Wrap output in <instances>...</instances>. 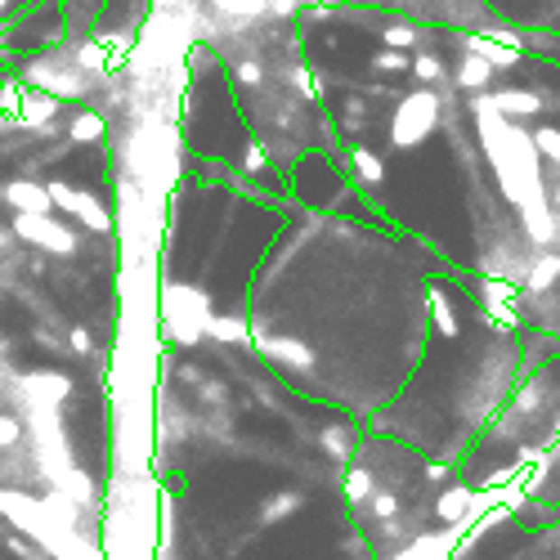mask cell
Segmentation results:
<instances>
[{"instance_id":"1","label":"cell","mask_w":560,"mask_h":560,"mask_svg":"<svg viewBox=\"0 0 560 560\" xmlns=\"http://www.w3.org/2000/svg\"><path fill=\"white\" fill-rule=\"evenodd\" d=\"M444 269L350 189L332 211H292L256 269L242 336L296 395L372 422L422 363Z\"/></svg>"},{"instance_id":"2","label":"cell","mask_w":560,"mask_h":560,"mask_svg":"<svg viewBox=\"0 0 560 560\" xmlns=\"http://www.w3.org/2000/svg\"><path fill=\"white\" fill-rule=\"evenodd\" d=\"M180 157L184 171L175 175L157 260L162 341L242 336L256 269L296 211L287 171H229Z\"/></svg>"},{"instance_id":"3","label":"cell","mask_w":560,"mask_h":560,"mask_svg":"<svg viewBox=\"0 0 560 560\" xmlns=\"http://www.w3.org/2000/svg\"><path fill=\"white\" fill-rule=\"evenodd\" d=\"M345 498L372 560H413L426 547L435 560H444L462 534L498 502L471 489L457 466H444L372 426H363L350 448Z\"/></svg>"},{"instance_id":"4","label":"cell","mask_w":560,"mask_h":560,"mask_svg":"<svg viewBox=\"0 0 560 560\" xmlns=\"http://www.w3.org/2000/svg\"><path fill=\"white\" fill-rule=\"evenodd\" d=\"M0 502L23 520L18 507H63L72 520L99 534L104 511L68 475L54 435L41 413L36 381L0 363Z\"/></svg>"}]
</instances>
